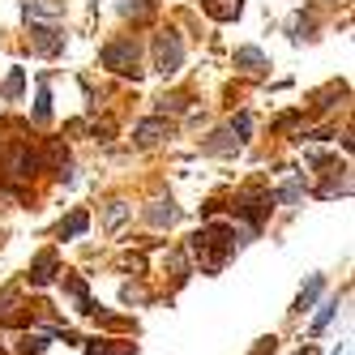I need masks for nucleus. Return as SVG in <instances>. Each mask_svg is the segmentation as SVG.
Here are the masks:
<instances>
[{
	"label": "nucleus",
	"instance_id": "obj_1",
	"mask_svg": "<svg viewBox=\"0 0 355 355\" xmlns=\"http://www.w3.org/2000/svg\"><path fill=\"white\" fill-rule=\"evenodd\" d=\"M236 248H240V236L232 232V227H206V232L193 236V252H197V261L206 270H218Z\"/></svg>",
	"mask_w": 355,
	"mask_h": 355
},
{
	"label": "nucleus",
	"instance_id": "obj_2",
	"mask_svg": "<svg viewBox=\"0 0 355 355\" xmlns=\"http://www.w3.org/2000/svg\"><path fill=\"white\" fill-rule=\"evenodd\" d=\"M180 64H184V39L175 31H163L155 39V69L163 78H171V73H180Z\"/></svg>",
	"mask_w": 355,
	"mask_h": 355
},
{
	"label": "nucleus",
	"instance_id": "obj_3",
	"mask_svg": "<svg viewBox=\"0 0 355 355\" xmlns=\"http://www.w3.org/2000/svg\"><path fill=\"white\" fill-rule=\"evenodd\" d=\"M103 64L107 69H116V73H124V78H137V43H107L103 47Z\"/></svg>",
	"mask_w": 355,
	"mask_h": 355
},
{
	"label": "nucleus",
	"instance_id": "obj_4",
	"mask_svg": "<svg viewBox=\"0 0 355 355\" xmlns=\"http://www.w3.org/2000/svg\"><path fill=\"white\" fill-rule=\"evenodd\" d=\"M5 171L13 175V180H31V175L39 171V155H35V150H26V146H17L13 155H9V163H5Z\"/></svg>",
	"mask_w": 355,
	"mask_h": 355
},
{
	"label": "nucleus",
	"instance_id": "obj_5",
	"mask_svg": "<svg viewBox=\"0 0 355 355\" xmlns=\"http://www.w3.org/2000/svg\"><path fill=\"white\" fill-rule=\"evenodd\" d=\"M163 137H171V124H167V120H141L137 129H133V141H137L141 150H150V146H159Z\"/></svg>",
	"mask_w": 355,
	"mask_h": 355
},
{
	"label": "nucleus",
	"instance_id": "obj_6",
	"mask_svg": "<svg viewBox=\"0 0 355 355\" xmlns=\"http://www.w3.org/2000/svg\"><path fill=\"white\" fill-rule=\"evenodd\" d=\"M21 13H26V21H56L64 13V5H60V0H26Z\"/></svg>",
	"mask_w": 355,
	"mask_h": 355
},
{
	"label": "nucleus",
	"instance_id": "obj_7",
	"mask_svg": "<svg viewBox=\"0 0 355 355\" xmlns=\"http://www.w3.org/2000/svg\"><path fill=\"white\" fill-rule=\"evenodd\" d=\"M31 35H35V47H39L43 56H56L60 47H64V35H60L56 26H35Z\"/></svg>",
	"mask_w": 355,
	"mask_h": 355
},
{
	"label": "nucleus",
	"instance_id": "obj_8",
	"mask_svg": "<svg viewBox=\"0 0 355 355\" xmlns=\"http://www.w3.org/2000/svg\"><path fill=\"white\" fill-rule=\"evenodd\" d=\"M201 9H206L214 21H236L240 9H244V0H201Z\"/></svg>",
	"mask_w": 355,
	"mask_h": 355
},
{
	"label": "nucleus",
	"instance_id": "obj_9",
	"mask_svg": "<svg viewBox=\"0 0 355 355\" xmlns=\"http://www.w3.org/2000/svg\"><path fill=\"white\" fill-rule=\"evenodd\" d=\"M129 210H133V206H129L124 197H112L107 210H103V227H107V232H120V227L129 223Z\"/></svg>",
	"mask_w": 355,
	"mask_h": 355
},
{
	"label": "nucleus",
	"instance_id": "obj_10",
	"mask_svg": "<svg viewBox=\"0 0 355 355\" xmlns=\"http://www.w3.org/2000/svg\"><path fill=\"white\" fill-rule=\"evenodd\" d=\"M47 343H52V334H17L13 338V351L17 355H43Z\"/></svg>",
	"mask_w": 355,
	"mask_h": 355
},
{
	"label": "nucleus",
	"instance_id": "obj_11",
	"mask_svg": "<svg viewBox=\"0 0 355 355\" xmlns=\"http://www.w3.org/2000/svg\"><path fill=\"white\" fill-rule=\"evenodd\" d=\"M146 223L150 227H171L175 223V206H171V201H150V210H146Z\"/></svg>",
	"mask_w": 355,
	"mask_h": 355
},
{
	"label": "nucleus",
	"instance_id": "obj_12",
	"mask_svg": "<svg viewBox=\"0 0 355 355\" xmlns=\"http://www.w3.org/2000/svg\"><path fill=\"white\" fill-rule=\"evenodd\" d=\"M56 278V252H43V257L35 261V270H31V283L35 287H47Z\"/></svg>",
	"mask_w": 355,
	"mask_h": 355
},
{
	"label": "nucleus",
	"instance_id": "obj_13",
	"mask_svg": "<svg viewBox=\"0 0 355 355\" xmlns=\"http://www.w3.org/2000/svg\"><path fill=\"white\" fill-rule=\"evenodd\" d=\"M236 69H244V73H261V69H266V56L257 52V47H240V52H236Z\"/></svg>",
	"mask_w": 355,
	"mask_h": 355
},
{
	"label": "nucleus",
	"instance_id": "obj_14",
	"mask_svg": "<svg viewBox=\"0 0 355 355\" xmlns=\"http://www.w3.org/2000/svg\"><path fill=\"white\" fill-rule=\"evenodd\" d=\"M120 13L133 17V21H146L150 13H155V0H120Z\"/></svg>",
	"mask_w": 355,
	"mask_h": 355
},
{
	"label": "nucleus",
	"instance_id": "obj_15",
	"mask_svg": "<svg viewBox=\"0 0 355 355\" xmlns=\"http://www.w3.org/2000/svg\"><path fill=\"white\" fill-rule=\"evenodd\" d=\"M321 291H325V278H321V274H313V278H309V287H304V291H300V300H295V313H304V309H309V304H313Z\"/></svg>",
	"mask_w": 355,
	"mask_h": 355
},
{
	"label": "nucleus",
	"instance_id": "obj_16",
	"mask_svg": "<svg viewBox=\"0 0 355 355\" xmlns=\"http://www.w3.org/2000/svg\"><path fill=\"white\" fill-rule=\"evenodd\" d=\"M334 313H338V300H329V304H321V313L313 317V325H309V334L317 338V334H321V329H325L329 321H334Z\"/></svg>",
	"mask_w": 355,
	"mask_h": 355
},
{
	"label": "nucleus",
	"instance_id": "obj_17",
	"mask_svg": "<svg viewBox=\"0 0 355 355\" xmlns=\"http://www.w3.org/2000/svg\"><path fill=\"white\" fill-rule=\"evenodd\" d=\"M82 232H86V214H82V210H78V214H69V223H60V227H56V236H60V240L82 236Z\"/></svg>",
	"mask_w": 355,
	"mask_h": 355
},
{
	"label": "nucleus",
	"instance_id": "obj_18",
	"mask_svg": "<svg viewBox=\"0 0 355 355\" xmlns=\"http://www.w3.org/2000/svg\"><path fill=\"white\" fill-rule=\"evenodd\" d=\"M240 141L232 137V129H223V133H214V141H206V150L210 155H227V150H236Z\"/></svg>",
	"mask_w": 355,
	"mask_h": 355
},
{
	"label": "nucleus",
	"instance_id": "obj_19",
	"mask_svg": "<svg viewBox=\"0 0 355 355\" xmlns=\"http://www.w3.org/2000/svg\"><path fill=\"white\" fill-rule=\"evenodd\" d=\"M232 137H236L240 146H244V141L252 137V116H248V112H240V116L232 120Z\"/></svg>",
	"mask_w": 355,
	"mask_h": 355
},
{
	"label": "nucleus",
	"instance_id": "obj_20",
	"mask_svg": "<svg viewBox=\"0 0 355 355\" xmlns=\"http://www.w3.org/2000/svg\"><path fill=\"white\" fill-rule=\"evenodd\" d=\"M35 120L47 124L52 120V94H47V86H39V103H35Z\"/></svg>",
	"mask_w": 355,
	"mask_h": 355
},
{
	"label": "nucleus",
	"instance_id": "obj_21",
	"mask_svg": "<svg viewBox=\"0 0 355 355\" xmlns=\"http://www.w3.org/2000/svg\"><path fill=\"white\" fill-rule=\"evenodd\" d=\"M17 313V291L9 287V291H0V321H9Z\"/></svg>",
	"mask_w": 355,
	"mask_h": 355
},
{
	"label": "nucleus",
	"instance_id": "obj_22",
	"mask_svg": "<svg viewBox=\"0 0 355 355\" xmlns=\"http://www.w3.org/2000/svg\"><path fill=\"white\" fill-rule=\"evenodd\" d=\"M304 197V184L300 180H291V184H283V193H278V201H283V206H295V201Z\"/></svg>",
	"mask_w": 355,
	"mask_h": 355
},
{
	"label": "nucleus",
	"instance_id": "obj_23",
	"mask_svg": "<svg viewBox=\"0 0 355 355\" xmlns=\"http://www.w3.org/2000/svg\"><path fill=\"white\" fill-rule=\"evenodd\" d=\"M120 300H124V304H146V300H150V291H146V287H133V283H124Z\"/></svg>",
	"mask_w": 355,
	"mask_h": 355
},
{
	"label": "nucleus",
	"instance_id": "obj_24",
	"mask_svg": "<svg viewBox=\"0 0 355 355\" xmlns=\"http://www.w3.org/2000/svg\"><path fill=\"white\" fill-rule=\"evenodd\" d=\"M64 159H69V155H64V146H60V141H52V150H47V163L64 171Z\"/></svg>",
	"mask_w": 355,
	"mask_h": 355
},
{
	"label": "nucleus",
	"instance_id": "obj_25",
	"mask_svg": "<svg viewBox=\"0 0 355 355\" xmlns=\"http://www.w3.org/2000/svg\"><path fill=\"white\" fill-rule=\"evenodd\" d=\"M171 270H175V278H184V274H189V261H184V252H171Z\"/></svg>",
	"mask_w": 355,
	"mask_h": 355
},
{
	"label": "nucleus",
	"instance_id": "obj_26",
	"mask_svg": "<svg viewBox=\"0 0 355 355\" xmlns=\"http://www.w3.org/2000/svg\"><path fill=\"white\" fill-rule=\"evenodd\" d=\"M5 94H9V98H13V94H21V73H13V78L5 82Z\"/></svg>",
	"mask_w": 355,
	"mask_h": 355
}]
</instances>
